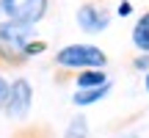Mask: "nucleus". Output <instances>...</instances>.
I'll list each match as a JSON object with an SVG mask.
<instances>
[{
	"label": "nucleus",
	"mask_w": 149,
	"mask_h": 138,
	"mask_svg": "<svg viewBox=\"0 0 149 138\" xmlns=\"http://www.w3.org/2000/svg\"><path fill=\"white\" fill-rule=\"evenodd\" d=\"M44 50H47V42L36 39L33 25L0 20V72L22 69L33 55L44 53Z\"/></svg>",
	"instance_id": "nucleus-1"
},
{
	"label": "nucleus",
	"mask_w": 149,
	"mask_h": 138,
	"mask_svg": "<svg viewBox=\"0 0 149 138\" xmlns=\"http://www.w3.org/2000/svg\"><path fill=\"white\" fill-rule=\"evenodd\" d=\"M53 61L64 72H83V69H105L108 66L105 50L97 47V44H83V42H74V44L55 50Z\"/></svg>",
	"instance_id": "nucleus-2"
},
{
	"label": "nucleus",
	"mask_w": 149,
	"mask_h": 138,
	"mask_svg": "<svg viewBox=\"0 0 149 138\" xmlns=\"http://www.w3.org/2000/svg\"><path fill=\"white\" fill-rule=\"evenodd\" d=\"M3 17L11 22H22V25L36 28L53 8V0H0Z\"/></svg>",
	"instance_id": "nucleus-3"
},
{
	"label": "nucleus",
	"mask_w": 149,
	"mask_h": 138,
	"mask_svg": "<svg viewBox=\"0 0 149 138\" xmlns=\"http://www.w3.org/2000/svg\"><path fill=\"white\" fill-rule=\"evenodd\" d=\"M74 22L86 33H105L111 25L108 0H80L77 11H74Z\"/></svg>",
	"instance_id": "nucleus-4"
},
{
	"label": "nucleus",
	"mask_w": 149,
	"mask_h": 138,
	"mask_svg": "<svg viewBox=\"0 0 149 138\" xmlns=\"http://www.w3.org/2000/svg\"><path fill=\"white\" fill-rule=\"evenodd\" d=\"M33 108V86L28 77H14L8 89V100H6L3 113L11 119V122H25L28 113Z\"/></svg>",
	"instance_id": "nucleus-5"
},
{
	"label": "nucleus",
	"mask_w": 149,
	"mask_h": 138,
	"mask_svg": "<svg viewBox=\"0 0 149 138\" xmlns=\"http://www.w3.org/2000/svg\"><path fill=\"white\" fill-rule=\"evenodd\" d=\"M111 94V83L105 86H97V89H77L72 94V105L74 108H88V105H97V102L102 100V97Z\"/></svg>",
	"instance_id": "nucleus-6"
},
{
	"label": "nucleus",
	"mask_w": 149,
	"mask_h": 138,
	"mask_svg": "<svg viewBox=\"0 0 149 138\" xmlns=\"http://www.w3.org/2000/svg\"><path fill=\"white\" fill-rule=\"evenodd\" d=\"M130 42L138 53H149V11H144L135 20L133 31H130Z\"/></svg>",
	"instance_id": "nucleus-7"
},
{
	"label": "nucleus",
	"mask_w": 149,
	"mask_h": 138,
	"mask_svg": "<svg viewBox=\"0 0 149 138\" xmlns=\"http://www.w3.org/2000/svg\"><path fill=\"white\" fill-rule=\"evenodd\" d=\"M72 80H74L77 89H97V86L111 83L108 75H105V69H83V72H74Z\"/></svg>",
	"instance_id": "nucleus-8"
},
{
	"label": "nucleus",
	"mask_w": 149,
	"mask_h": 138,
	"mask_svg": "<svg viewBox=\"0 0 149 138\" xmlns=\"http://www.w3.org/2000/svg\"><path fill=\"white\" fill-rule=\"evenodd\" d=\"M11 138H55V135L47 124H22V127L14 130Z\"/></svg>",
	"instance_id": "nucleus-9"
},
{
	"label": "nucleus",
	"mask_w": 149,
	"mask_h": 138,
	"mask_svg": "<svg viewBox=\"0 0 149 138\" xmlns=\"http://www.w3.org/2000/svg\"><path fill=\"white\" fill-rule=\"evenodd\" d=\"M88 135V122H86V116H72L69 124H66L64 130V138H86Z\"/></svg>",
	"instance_id": "nucleus-10"
},
{
	"label": "nucleus",
	"mask_w": 149,
	"mask_h": 138,
	"mask_svg": "<svg viewBox=\"0 0 149 138\" xmlns=\"http://www.w3.org/2000/svg\"><path fill=\"white\" fill-rule=\"evenodd\" d=\"M133 69L135 72H141V75H146L149 72V53H138L133 58Z\"/></svg>",
	"instance_id": "nucleus-11"
},
{
	"label": "nucleus",
	"mask_w": 149,
	"mask_h": 138,
	"mask_svg": "<svg viewBox=\"0 0 149 138\" xmlns=\"http://www.w3.org/2000/svg\"><path fill=\"white\" fill-rule=\"evenodd\" d=\"M8 89H11V80L3 77V72H0V111L6 108V100H8Z\"/></svg>",
	"instance_id": "nucleus-12"
},
{
	"label": "nucleus",
	"mask_w": 149,
	"mask_h": 138,
	"mask_svg": "<svg viewBox=\"0 0 149 138\" xmlns=\"http://www.w3.org/2000/svg\"><path fill=\"white\" fill-rule=\"evenodd\" d=\"M130 14H133V3L130 0H122L116 6V17H130Z\"/></svg>",
	"instance_id": "nucleus-13"
},
{
	"label": "nucleus",
	"mask_w": 149,
	"mask_h": 138,
	"mask_svg": "<svg viewBox=\"0 0 149 138\" xmlns=\"http://www.w3.org/2000/svg\"><path fill=\"white\" fill-rule=\"evenodd\" d=\"M144 89H146V94H149V72L144 75Z\"/></svg>",
	"instance_id": "nucleus-14"
},
{
	"label": "nucleus",
	"mask_w": 149,
	"mask_h": 138,
	"mask_svg": "<svg viewBox=\"0 0 149 138\" xmlns=\"http://www.w3.org/2000/svg\"><path fill=\"white\" fill-rule=\"evenodd\" d=\"M0 17H3V8H0Z\"/></svg>",
	"instance_id": "nucleus-15"
}]
</instances>
